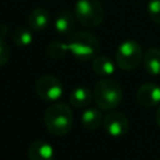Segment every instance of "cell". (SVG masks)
<instances>
[{"label": "cell", "instance_id": "12", "mask_svg": "<svg viewBox=\"0 0 160 160\" xmlns=\"http://www.w3.org/2000/svg\"><path fill=\"white\" fill-rule=\"evenodd\" d=\"M104 121L101 109L99 108H88L81 114V124L86 130H98Z\"/></svg>", "mask_w": 160, "mask_h": 160}, {"label": "cell", "instance_id": "7", "mask_svg": "<svg viewBox=\"0 0 160 160\" xmlns=\"http://www.w3.org/2000/svg\"><path fill=\"white\" fill-rule=\"evenodd\" d=\"M104 130L112 138H120L124 136L130 128L128 118L119 111H110L108 115H105L102 121Z\"/></svg>", "mask_w": 160, "mask_h": 160}, {"label": "cell", "instance_id": "14", "mask_svg": "<svg viewBox=\"0 0 160 160\" xmlns=\"http://www.w3.org/2000/svg\"><path fill=\"white\" fill-rule=\"evenodd\" d=\"M142 64L145 70L150 75H160V49L150 48L145 51L142 56Z\"/></svg>", "mask_w": 160, "mask_h": 160}, {"label": "cell", "instance_id": "16", "mask_svg": "<svg viewBox=\"0 0 160 160\" xmlns=\"http://www.w3.org/2000/svg\"><path fill=\"white\" fill-rule=\"evenodd\" d=\"M34 34L30 28L20 26L12 34V40L19 48H26L32 42Z\"/></svg>", "mask_w": 160, "mask_h": 160}, {"label": "cell", "instance_id": "13", "mask_svg": "<svg viewBox=\"0 0 160 160\" xmlns=\"http://www.w3.org/2000/svg\"><path fill=\"white\" fill-rule=\"evenodd\" d=\"M92 99H94V94L86 86H78L69 95L70 104L75 108H79V109L88 106L92 101Z\"/></svg>", "mask_w": 160, "mask_h": 160}, {"label": "cell", "instance_id": "20", "mask_svg": "<svg viewBox=\"0 0 160 160\" xmlns=\"http://www.w3.org/2000/svg\"><path fill=\"white\" fill-rule=\"evenodd\" d=\"M155 120H156V124L160 126V106L158 108V110L155 112Z\"/></svg>", "mask_w": 160, "mask_h": 160}, {"label": "cell", "instance_id": "4", "mask_svg": "<svg viewBox=\"0 0 160 160\" xmlns=\"http://www.w3.org/2000/svg\"><path fill=\"white\" fill-rule=\"evenodd\" d=\"M74 10L76 20L88 29L99 26L105 16L104 8L99 0H78Z\"/></svg>", "mask_w": 160, "mask_h": 160}, {"label": "cell", "instance_id": "19", "mask_svg": "<svg viewBox=\"0 0 160 160\" xmlns=\"http://www.w3.org/2000/svg\"><path fill=\"white\" fill-rule=\"evenodd\" d=\"M10 58V49L2 36H0V68L4 66Z\"/></svg>", "mask_w": 160, "mask_h": 160}, {"label": "cell", "instance_id": "11", "mask_svg": "<svg viewBox=\"0 0 160 160\" xmlns=\"http://www.w3.org/2000/svg\"><path fill=\"white\" fill-rule=\"evenodd\" d=\"M75 21H76V18H75V15L72 12H70L68 10H62L55 18L54 28H55L58 34L69 35L75 29Z\"/></svg>", "mask_w": 160, "mask_h": 160}, {"label": "cell", "instance_id": "5", "mask_svg": "<svg viewBox=\"0 0 160 160\" xmlns=\"http://www.w3.org/2000/svg\"><path fill=\"white\" fill-rule=\"evenodd\" d=\"M142 56L144 54L140 44L132 39H128L118 46L115 52V62L120 69L131 71L141 64Z\"/></svg>", "mask_w": 160, "mask_h": 160}, {"label": "cell", "instance_id": "2", "mask_svg": "<svg viewBox=\"0 0 160 160\" xmlns=\"http://www.w3.org/2000/svg\"><path fill=\"white\" fill-rule=\"evenodd\" d=\"M94 100L99 109L112 110L120 105L124 92L120 84L110 78H102L94 86Z\"/></svg>", "mask_w": 160, "mask_h": 160}, {"label": "cell", "instance_id": "17", "mask_svg": "<svg viewBox=\"0 0 160 160\" xmlns=\"http://www.w3.org/2000/svg\"><path fill=\"white\" fill-rule=\"evenodd\" d=\"M48 54L52 59H62L68 54L66 42L62 41H52L48 46Z\"/></svg>", "mask_w": 160, "mask_h": 160}, {"label": "cell", "instance_id": "15", "mask_svg": "<svg viewBox=\"0 0 160 160\" xmlns=\"http://www.w3.org/2000/svg\"><path fill=\"white\" fill-rule=\"evenodd\" d=\"M115 64L109 56H96L92 60V70L99 76L109 78L115 72Z\"/></svg>", "mask_w": 160, "mask_h": 160}, {"label": "cell", "instance_id": "9", "mask_svg": "<svg viewBox=\"0 0 160 160\" xmlns=\"http://www.w3.org/2000/svg\"><path fill=\"white\" fill-rule=\"evenodd\" d=\"M29 160H54L55 150L50 142L42 139L32 141L28 150Z\"/></svg>", "mask_w": 160, "mask_h": 160}, {"label": "cell", "instance_id": "8", "mask_svg": "<svg viewBox=\"0 0 160 160\" xmlns=\"http://www.w3.org/2000/svg\"><path fill=\"white\" fill-rule=\"evenodd\" d=\"M136 99L140 105L152 108L160 104V86L155 82H145L136 91Z\"/></svg>", "mask_w": 160, "mask_h": 160}, {"label": "cell", "instance_id": "1", "mask_svg": "<svg viewBox=\"0 0 160 160\" xmlns=\"http://www.w3.org/2000/svg\"><path fill=\"white\" fill-rule=\"evenodd\" d=\"M74 122L71 108L65 102H54L44 112V124L48 131L56 136L66 135Z\"/></svg>", "mask_w": 160, "mask_h": 160}, {"label": "cell", "instance_id": "3", "mask_svg": "<svg viewBox=\"0 0 160 160\" xmlns=\"http://www.w3.org/2000/svg\"><path fill=\"white\" fill-rule=\"evenodd\" d=\"M68 52L71 54L79 61L94 60L100 50L99 41L96 36L88 31H78L72 34L66 42Z\"/></svg>", "mask_w": 160, "mask_h": 160}, {"label": "cell", "instance_id": "10", "mask_svg": "<svg viewBox=\"0 0 160 160\" xmlns=\"http://www.w3.org/2000/svg\"><path fill=\"white\" fill-rule=\"evenodd\" d=\"M28 22H29V28L32 31L35 32L44 31L50 22V14L44 8H36L31 10V12L29 14Z\"/></svg>", "mask_w": 160, "mask_h": 160}, {"label": "cell", "instance_id": "18", "mask_svg": "<svg viewBox=\"0 0 160 160\" xmlns=\"http://www.w3.org/2000/svg\"><path fill=\"white\" fill-rule=\"evenodd\" d=\"M148 14L154 22L160 25V0H149Z\"/></svg>", "mask_w": 160, "mask_h": 160}, {"label": "cell", "instance_id": "6", "mask_svg": "<svg viewBox=\"0 0 160 160\" xmlns=\"http://www.w3.org/2000/svg\"><path fill=\"white\" fill-rule=\"evenodd\" d=\"M35 91L41 100L56 102L64 94V85L61 80L54 75H42L35 82Z\"/></svg>", "mask_w": 160, "mask_h": 160}]
</instances>
